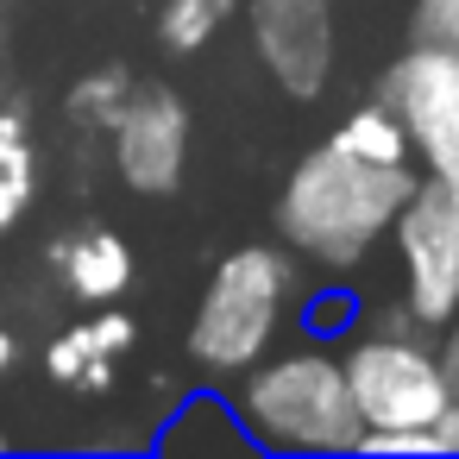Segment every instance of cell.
I'll return each instance as SVG.
<instances>
[{
	"label": "cell",
	"mask_w": 459,
	"mask_h": 459,
	"mask_svg": "<svg viewBox=\"0 0 459 459\" xmlns=\"http://www.w3.org/2000/svg\"><path fill=\"white\" fill-rule=\"evenodd\" d=\"M7 446H13V434H7V428H0V453H7Z\"/></svg>",
	"instance_id": "obj_21"
},
{
	"label": "cell",
	"mask_w": 459,
	"mask_h": 459,
	"mask_svg": "<svg viewBox=\"0 0 459 459\" xmlns=\"http://www.w3.org/2000/svg\"><path fill=\"white\" fill-rule=\"evenodd\" d=\"M133 340H139L133 315L101 302L89 321L51 333L45 371H51V384H70V390H108V384H114V365H120V352H126Z\"/></svg>",
	"instance_id": "obj_10"
},
{
	"label": "cell",
	"mask_w": 459,
	"mask_h": 459,
	"mask_svg": "<svg viewBox=\"0 0 459 459\" xmlns=\"http://www.w3.org/2000/svg\"><path fill=\"white\" fill-rule=\"evenodd\" d=\"M403 308L415 327H440L459 308V183L415 177L409 202L390 221Z\"/></svg>",
	"instance_id": "obj_5"
},
{
	"label": "cell",
	"mask_w": 459,
	"mask_h": 459,
	"mask_svg": "<svg viewBox=\"0 0 459 459\" xmlns=\"http://www.w3.org/2000/svg\"><path fill=\"white\" fill-rule=\"evenodd\" d=\"M239 13V0H164L158 7V45L170 57H195L221 39V26Z\"/></svg>",
	"instance_id": "obj_14"
},
{
	"label": "cell",
	"mask_w": 459,
	"mask_h": 459,
	"mask_svg": "<svg viewBox=\"0 0 459 459\" xmlns=\"http://www.w3.org/2000/svg\"><path fill=\"white\" fill-rule=\"evenodd\" d=\"M145 446H152V453H195V459H214V453H258L221 390H189L183 409H177Z\"/></svg>",
	"instance_id": "obj_11"
},
{
	"label": "cell",
	"mask_w": 459,
	"mask_h": 459,
	"mask_svg": "<svg viewBox=\"0 0 459 459\" xmlns=\"http://www.w3.org/2000/svg\"><path fill=\"white\" fill-rule=\"evenodd\" d=\"M428 428H434V446H440V453H459V396H446V409H440Z\"/></svg>",
	"instance_id": "obj_19"
},
{
	"label": "cell",
	"mask_w": 459,
	"mask_h": 459,
	"mask_svg": "<svg viewBox=\"0 0 459 459\" xmlns=\"http://www.w3.org/2000/svg\"><path fill=\"white\" fill-rule=\"evenodd\" d=\"M13 359H20V346H13V333H7V327H0V371H7Z\"/></svg>",
	"instance_id": "obj_20"
},
{
	"label": "cell",
	"mask_w": 459,
	"mask_h": 459,
	"mask_svg": "<svg viewBox=\"0 0 459 459\" xmlns=\"http://www.w3.org/2000/svg\"><path fill=\"white\" fill-rule=\"evenodd\" d=\"M39 195V145H32V114L13 101L0 108V233H13Z\"/></svg>",
	"instance_id": "obj_12"
},
{
	"label": "cell",
	"mask_w": 459,
	"mask_h": 459,
	"mask_svg": "<svg viewBox=\"0 0 459 459\" xmlns=\"http://www.w3.org/2000/svg\"><path fill=\"white\" fill-rule=\"evenodd\" d=\"M302 327L315 333V340H340V333H352L359 327V302H352V290L333 277L327 290H315L308 302H302Z\"/></svg>",
	"instance_id": "obj_16"
},
{
	"label": "cell",
	"mask_w": 459,
	"mask_h": 459,
	"mask_svg": "<svg viewBox=\"0 0 459 459\" xmlns=\"http://www.w3.org/2000/svg\"><path fill=\"white\" fill-rule=\"evenodd\" d=\"M434 333H440V340H434V359H440V377H446V390L459 396V308H453V315H446V321H440Z\"/></svg>",
	"instance_id": "obj_18"
},
{
	"label": "cell",
	"mask_w": 459,
	"mask_h": 459,
	"mask_svg": "<svg viewBox=\"0 0 459 459\" xmlns=\"http://www.w3.org/2000/svg\"><path fill=\"white\" fill-rule=\"evenodd\" d=\"M340 365L365 428H428L453 396L434 346H421L415 327H371V333L352 327L340 346Z\"/></svg>",
	"instance_id": "obj_4"
},
{
	"label": "cell",
	"mask_w": 459,
	"mask_h": 459,
	"mask_svg": "<svg viewBox=\"0 0 459 459\" xmlns=\"http://www.w3.org/2000/svg\"><path fill=\"white\" fill-rule=\"evenodd\" d=\"M133 89H139V82H133V70H120V64H101V70L76 76V89H70L64 114H70L82 133H108V126H114V114L126 108V95H133Z\"/></svg>",
	"instance_id": "obj_15"
},
{
	"label": "cell",
	"mask_w": 459,
	"mask_h": 459,
	"mask_svg": "<svg viewBox=\"0 0 459 459\" xmlns=\"http://www.w3.org/2000/svg\"><path fill=\"white\" fill-rule=\"evenodd\" d=\"M377 101L403 120L421 177L459 183V57L434 45H403V57H390L377 76Z\"/></svg>",
	"instance_id": "obj_6"
},
{
	"label": "cell",
	"mask_w": 459,
	"mask_h": 459,
	"mask_svg": "<svg viewBox=\"0 0 459 459\" xmlns=\"http://www.w3.org/2000/svg\"><path fill=\"white\" fill-rule=\"evenodd\" d=\"M239 13L252 26V51L264 76L290 101H321L333 82V57H340L327 0H239Z\"/></svg>",
	"instance_id": "obj_8"
},
{
	"label": "cell",
	"mask_w": 459,
	"mask_h": 459,
	"mask_svg": "<svg viewBox=\"0 0 459 459\" xmlns=\"http://www.w3.org/2000/svg\"><path fill=\"white\" fill-rule=\"evenodd\" d=\"M409 164H365L340 145H315L277 189V239L321 277H352L409 202Z\"/></svg>",
	"instance_id": "obj_1"
},
{
	"label": "cell",
	"mask_w": 459,
	"mask_h": 459,
	"mask_svg": "<svg viewBox=\"0 0 459 459\" xmlns=\"http://www.w3.org/2000/svg\"><path fill=\"white\" fill-rule=\"evenodd\" d=\"M189 101L164 82H139L126 95V108L108 126V152H114V177L133 195H177L183 170H189Z\"/></svg>",
	"instance_id": "obj_7"
},
{
	"label": "cell",
	"mask_w": 459,
	"mask_h": 459,
	"mask_svg": "<svg viewBox=\"0 0 459 459\" xmlns=\"http://www.w3.org/2000/svg\"><path fill=\"white\" fill-rule=\"evenodd\" d=\"M227 403H233V415L258 453H296V459L352 453L359 428H365L333 340L264 352L258 365H246L233 377Z\"/></svg>",
	"instance_id": "obj_2"
},
{
	"label": "cell",
	"mask_w": 459,
	"mask_h": 459,
	"mask_svg": "<svg viewBox=\"0 0 459 459\" xmlns=\"http://www.w3.org/2000/svg\"><path fill=\"white\" fill-rule=\"evenodd\" d=\"M409 45H434L459 57V0H415L409 7Z\"/></svg>",
	"instance_id": "obj_17"
},
{
	"label": "cell",
	"mask_w": 459,
	"mask_h": 459,
	"mask_svg": "<svg viewBox=\"0 0 459 459\" xmlns=\"http://www.w3.org/2000/svg\"><path fill=\"white\" fill-rule=\"evenodd\" d=\"M296 264L302 258L290 246H233L227 258H214L202 302L189 315V333H183V352L202 377H239L246 365L271 352L302 283Z\"/></svg>",
	"instance_id": "obj_3"
},
{
	"label": "cell",
	"mask_w": 459,
	"mask_h": 459,
	"mask_svg": "<svg viewBox=\"0 0 459 459\" xmlns=\"http://www.w3.org/2000/svg\"><path fill=\"white\" fill-rule=\"evenodd\" d=\"M327 145H340V152H352V158H365V164H415L403 120H396L377 95H371L365 108H352V114L327 133Z\"/></svg>",
	"instance_id": "obj_13"
},
{
	"label": "cell",
	"mask_w": 459,
	"mask_h": 459,
	"mask_svg": "<svg viewBox=\"0 0 459 459\" xmlns=\"http://www.w3.org/2000/svg\"><path fill=\"white\" fill-rule=\"evenodd\" d=\"M51 277L76 296V302H89V308H101V302H120L126 290H133V246L114 233V227H70V233H57L51 239Z\"/></svg>",
	"instance_id": "obj_9"
}]
</instances>
